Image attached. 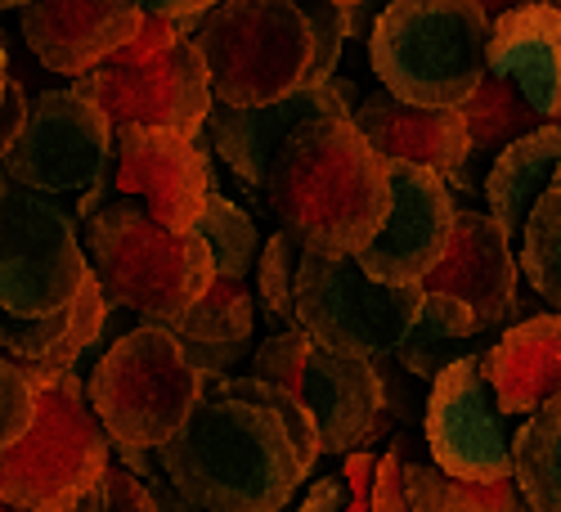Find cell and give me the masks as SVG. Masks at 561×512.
<instances>
[{"instance_id":"cell-12","label":"cell","mask_w":561,"mask_h":512,"mask_svg":"<svg viewBox=\"0 0 561 512\" xmlns=\"http://www.w3.org/2000/svg\"><path fill=\"white\" fill-rule=\"evenodd\" d=\"M77 95H90L108 122H145L171 130H198L211 109V86L194 36H175L158 55L104 59L72 77Z\"/></svg>"},{"instance_id":"cell-18","label":"cell","mask_w":561,"mask_h":512,"mask_svg":"<svg viewBox=\"0 0 561 512\" xmlns=\"http://www.w3.org/2000/svg\"><path fill=\"white\" fill-rule=\"evenodd\" d=\"M319 109H351L333 81H319V86H301L284 100H270V104H216L203 117V130L216 145L220 162L239 175L248 190H261L265 184V167L274 145L284 139L301 117L319 113Z\"/></svg>"},{"instance_id":"cell-26","label":"cell","mask_w":561,"mask_h":512,"mask_svg":"<svg viewBox=\"0 0 561 512\" xmlns=\"http://www.w3.org/2000/svg\"><path fill=\"white\" fill-rule=\"evenodd\" d=\"M512 481L535 512H561V396L526 413L512 441Z\"/></svg>"},{"instance_id":"cell-11","label":"cell","mask_w":561,"mask_h":512,"mask_svg":"<svg viewBox=\"0 0 561 512\" xmlns=\"http://www.w3.org/2000/svg\"><path fill=\"white\" fill-rule=\"evenodd\" d=\"M113 153L108 113L77 90H45L27 100L19 139L0 158V184L36 194H77L95 184Z\"/></svg>"},{"instance_id":"cell-35","label":"cell","mask_w":561,"mask_h":512,"mask_svg":"<svg viewBox=\"0 0 561 512\" xmlns=\"http://www.w3.org/2000/svg\"><path fill=\"white\" fill-rule=\"evenodd\" d=\"M135 5H139V14H167V19H175V27L184 36H194V27L203 23V14L216 5V0H135Z\"/></svg>"},{"instance_id":"cell-16","label":"cell","mask_w":561,"mask_h":512,"mask_svg":"<svg viewBox=\"0 0 561 512\" xmlns=\"http://www.w3.org/2000/svg\"><path fill=\"white\" fill-rule=\"evenodd\" d=\"M517 278H522V270H517V257H512V239L503 235V225L490 212L458 207L440 261L417 278V284L427 293H449V297L467 301L481 323V333H494L507 323Z\"/></svg>"},{"instance_id":"cell-41","label":"cell","mask_w":561,"mask_h":512,"mask_svg":"<svg viewBox=\"0 0 561 512\" xmlns=\"http://www.w3.org/2000/svg\"><path fill=\"white\" fill-rule=\"evenodd\" d=\"M329 5H342V10H351V5H359V0H329Z\"/></svg>"},{"instance_id":"cell-42","label":"cell","mask_w":561,"mask_h":512,"mask_svg":"<svg viewBox=\"0 0 561 512\" xmlns=\"http://www.w3.org/2000/svg\"><path fill=\"white\" fill-rule=\"evenodd\" d=\"M552 180H557V184H561V167H557V171H552Z\"/></svg>"},{"instance_id":"cell-33","label":"cell","mask_w":561,"mask_h":512,"mask_svg":"<svg viewBox=\"0 0 561 512\" xmlns=\"http://www.w3.org/2000/svg\"><path fill=\"white\" fill-rule=\"evenodd\" d=\"M100 494H104V512H158L153 490L130 468H122L117 458H108V468L100 477Z\"/></svg>"},{"instance_id":"cell-25","label":"cell","mask_w":561,"mask_h":512,"mask_svg":"<svg viewBox=\"0 0 561 512\" xmlns=\"http://www.w3.org/2000/svg\"><path fill=\"white\" fill-rule=\"evenodd\" d=\"M477 333H481V323H477V315L467 301H458L449 293H423V306H417L409 333L387 355L404 368V378L432 383L449 360L462 355V346Z\"/></svg>"},{"instance_id":"cell-21","label":"cell","mask_w":561,"mask_h":512,"mask_svg":"<svg viewBox=\"0 0 561 512\" xmlns=\"http://www.w3.org/2000/svg\"><path fill=\"white\" fill-rule=\"evenodd\" d=\"M481 374L494 387L503 413H530L548 396H561V310H539L507 323L503 338L481 351Z\"/></svg>"},{"instance_id":"cell-10","label":"cell","mask_w":561,"mask_h":512,"mask_svg":"<svg viewBox=\"0 0 561 512\" xmlns=\"http://www.w3.org/2000/svg\"><path fill=\"white\" fill-rule=\"evenodd\" d=\"M85 274L90 261L72 216L36 190L0 184V310L55 315Z\"/></svg>"},{"instance_id":"cell-1","label":"cell","mask_w":561,"mask_h":512,"mask_svg":"<svg viewBox=\"0 0 561 512\" xmlns=\"http://www.w3.org/2000/svg\"><path fill=\"white\" fill-rule=\"evenodd\" d=\"M158 468L184 503L211 512H274L310 477L278 409L225 374L203 378L190 418L158 445Z\"/></svg>"},{"instance_id":"cell-20","label":"cell","mask_w":561,"mask_h":512,"mask_svg":"<svg viewBox=\"0 0 561 512\" xmlns=\"http://www.w3.org/2000/svg\"><path fill=\"white\" fill-rule=\"evenodd\" d=\"M158 323L180 342L184 360H190L203 378H216V374H229L243 355H252L256 301L243 278L211 274L203 297H194L184 310H175Z\"/></svg>"},{"instance_id":"cell-24","label":"cell","mask_w":561,"mask_h":512,"mask_svg":"<svg viewBox=\"0 0 561 512\" xmlns=\"http://www.w3.org/2000/svg\"><path fill=\"white\" fill-rule=\"evenodd\" d=\"M557 167H561V117L539 122L535 130L517 135L512 145H503L494 153L485 184H481V198L512 243L522 239V225H526L535 198L552 184Z\"/></svg>"},{"instance_id":"cell-39","label":"cell","mask_w":561,"mask_h":512,"mask_svg":"<svg viewBox=\"0 0 561 512\" xmlns=\"http://www.w3.org/2000/svg\"><path fill=\"white\" fill-rule=\"evenodd\" d=\"M5 86H10V59H5V41H0V100H5Z\"/></svg>"},{"instance_id":"cell-5","label":"cell","mask_w":561,"mask_h":512,"mask_svg":"<svg viewBox=\"0 0 561 512\" xmlns=\"http://www.w3.org/2000/svg\"><path fill=\"white\" fill-rule=\"evenodd\" d=\"M85 261L104 301L139 319L184 310L216 274L198 235H175L158 225L149 207L130 203V194L85 216Z\"/></svg>"},{"instance_id":"cell-8","label":"cell","mask_w":561,"mask_h":512,"mask_svg":"<svg viewBox=\"0 0 561 512\" xmlns=\"http://www.w3.org/2000/svg\"><path fill=\"white\" fill-rule=\"evenodd\" d=\"M256 378L288 387L314 418L319 454H346L364 445L382 413L387 383L373 355L314 342L306 329H278L252 351Z\"/></svg>"},{"instance_id":"cell-30","label":"cell","mask_w":561,"mask_h":512,"mask_svg":"<svg viewBox=\"0 0 561 512\" xmlns=\"http://www.w3.org/2000/svg\"><path fill=\"white\" fill-rule=\"evenodd\" d=\"M297 257L301 243L278 229L265 239V248L256 252V306L274 329H297Z\"/></svg>"},{"instance_id":"cell-38","label":"cell","mask_w":561,"mask_h":512,"mask_svg":"<svg viewBox=\"0 0 561 512\" xmlns=\"http://www.w3.org/2000/svg\"><path fill=\"white\" fill-rule=\"evenodd\" d=\"M477 5H481V14L494 23L499 14H507V10H517V5H526V0H477Z\"/></svg>"},{"instance_id":"cell-29","label":"cell","mask_w":561,"mask_h":512,"mask_svg":"<svg viewBox=\"0 0 561 512\" xmlns=\"http://www.w3.org/2000/svg\"><path fill=\"white\" fill-rule=\"evenodd\" d=\"M522 278H530L535 293L561 310V184L552 180L535 198L522 225Z\"/></svg>"},{"instance_id":"cell-36","label":"cell","mask_w":561,"mask_h":512,"mask_svg":"<svg viewBox=\"0 0 561 512\" xmlns=\"http://www.w3.org/2000/svg\"><path fill=\"white\" fill-rule=\"evenodd\" d=\"M23 117H27V95H23L19 81H10L5 86V100H0V158H5V149L19 139Z\"/></svg>"},{"instance_id":"cell-28","label":"cell","mask_w":561,"mask_h":512,"mask_svg":"<svg viewBox=\"0 0 561 512\" xmlns=\"http://www.w3.org/2000/svg\"><path fill=\"white\" fill-rule=\"evenodd\" d=\"M190 235H198V239L207 243L216 274H233V278H248V274H252L256 252H261V235H256L252 216H248L239 203H233V198L220 194L216 175H211V184H207V203H203V212H198V220H194Z\"/></svg>"},{"instance_id":"cell-40","label":"cell","mask_w":561,"mask_h":512,"mask_svg":"<svg viewBox=\"0 0 561 512\" xmlns=\"http://www.w3.org/2000/svg\"><path fill=\"white\" fill-rule=\"evenodd\" d=\"M23 5H32V0H0V10H23Z\"/></svg>"},{"instance_id":"cell-27","label":"cell","mask_w":561,"mask_h":512,"mask_svg":"<svg viewBox=\"0 0 561 512\" xmlns=\"http://www.w3.org/2000/svg\"><path fill=\"white\" fill-rule=\"evenodd\" d=\"M458 113H462V126H467V149H477V153H499L503 145H512L517 135H526V130H535L539 122H548L543 113H535L530 104H526V95L512 81H503V77H494L490 68H485V77L477 81V90L467 95L462 104H458Z\"/></svg>"},{"instance_id":"cell-2","label":"cell","mask_w":561,"mask_h":512,"mask_svg":"<svg viewBox=\"0 0 561 512\" xmlns=\"http://www.w3.org/2000/svg\"><path fill=\"white\" fill-rule=\"evenodd\" d=\"M261 194L306 252L355 257L391 207V175L351 109H319L274 145Z\"/></svg>"},{"instance_id":"cell-6","label":"cell","mask_w":561,"mask_h":512,"mask_svg":"<svg viewBox=\"0 0 561 512\" xmlns=\"http://www.w3.org/2000/svg\"><path fill=\"white\" fill-rule=\"evenodd\" d=\"M216 104H270L310 86V19L297 0H216L194 27Z\"/></svg>"},{"instance_id":"cell-4","label":"cell","mask_w":561,"mask_h":512,"mask_svg":"<svg viewBox=\"0 0 561 512\" xmlns=\"http://www.w3.org/2000/svg\"><path fill=\"white\" fill-rule=\"evenodd\" d=\"M490 19L477 0H391L368 32L378 86L423 109H458L485 77Z\"/></svg>"},{"instance_id":"cell-22","label":"cell","mask_w":561,"mask_h":512,"mask_svg":"<svg viewBox=\"0 0 561 512\" xmlns=\"http://www.w3.org/2000/svg\"><path fill=\"white\" fill-rule=\"evenodd\" d=\"M355 126L364 130V139L382 158H400V162H423L432 171H449L462 153H467V126L458 109H423L409 104L391 90H373L368 100H359L351 109Z\"/></svg>"},{"instance_id":"cell-17","label":"cell","mask_w":561,"mask_h":512,"mask_svg":"<svg viewBox=\"0 0 561 512\" xmlns=\"http://www.w3.org/2000/svg\"><path fill=\"white\" fill-rule=\"evenodd\" d=\"M135 0H32L19 10V27L32 59L45 72L81 77L104 64L139 27Z\"/></svg>"},{"instance_id":"cell-14","label":"cell","mask_w":561,"mask_h":512,"mask_svg":"<svg viewBox=\"0 0 561 512\" xmlns=\"http://www.w3.org/2000/svg\"><path fill=\"white\" fill-rule=\"evenodd\" d=\"M211 184L203 126L171 130L145 122H113V190L139 198L158 225L190 235Z\"/></svg>"},{"instance_id":"cell-37","label":"cell","mask_w":561,"mask_h":512,"mask_svg":"<svg viewBox=\"0 0 561 512\" xmlns=\"http://www.w3.org/2000/svg\"><path fill=\"white\" fill-rule=\"evenodd\" d=\"M337 512V508H351V486L346 477H323L314 481L306 494H301V512Z\"/></svg>"},{"instance_id":"cell-23","label":"cell","mask_w":561,"mask_h":512,"mask_svg":"<svg viewBox=\"0 0 561 512\" xmlns=\"http://www.w3.org/2000/svg\"><path fill=\"white\" fill-rule=\"evenodd\" d=\"M104 319V293L95 274H85L77 297L55 315H14L0 310V351L23 368H77L81 351L95 342Z\"/></svg>"},{"instance_id":"cell-7","label":"cell","mask_w":561,"mask_h":512,"mask_svg":"<svg viewBox=\"0 0 561 512\" xmlns=\"http://www.w3.org/2000/svg\"><path fill=\"white\" fill-rule=\"evenodd\" d=\"M198 391L203 374L184 360L180 342L158 319H145L113 338L85 378V400L104 423L108 441L139 450H158L162 441H171L190 418Z\"/></svg>"},{"instance_id":"cell-43","label":"cell","mask_w":561,"mask_h":512,"mask_svg":"<svg viewBox=\"0 0 561 512\" xmlns=\"http://www.w3.org/2000/svg\"><path fill=\"white\" fill-rule=\"evenodd\" d=\"M557 5H561V0H557Z\"/></svg>"},{"instance_id":"cell-9","label":"cell","mask_w":561,"mask_h":512,"mask_svg":"<svg viewBox=\"0 0 561 512\" xmlns=\"http://www.w3.org/2000/svg\"><path fill=\"white\" fill-rule=\"evenodd\" d=\"M423 284H382L355 257H297V329L314 342L378 355L391 351L423 306Z\"/></svg>"},{"instance_id":"cell-34","label":"cell","mask_w":561,"mask_h":512,"mask_svg":"<svg viewBox=\"0 0 561 512\" xmlns=\"http://www.w3.org/2000/svg\"><path fill=\"white\" fill-rule=\"evenodd\" d=\"M378 450H346V486H351V508L355 512H373V486H378Z\"/></svg>"},{"instance_id":"cell-15","label":"cell","mask_w":561,"mask_h":512,"mask_svg":"<svg viewBox=\"0 0 561 512\" xmlns=\"http://www.w3.org/2000/svg\"><path fill=\"white\" fill-rule=\"evenodd\" d=\"M391 175V207L355 261L364 274L382 278V284H417L445 252L449 229H454V190L440 171L423 162H400L387 158Z\"/></svg>"},{"instance_id":"cell-19","label":"cell","mask_w":561,"mask_h":512,"mask_svg":"<svg viewBox=\"0 0 561 512\" xmlns=\"http://www.w3.org/2000/svg\"><path fill=\"white\" fill-rule=\"evenodd\" d=\"M485 68L512 81L543 117H561V5L526 0L490 23Z\"/></svg>"},{"instance_id":"cell-32","label":"cell","mask_w":561,"mask_h":512,"mask_svg":"<svg viewBox=\"0 0 561 512\" xmlns=\"http://www.w3.org/2000/svg\"><path fill=\"white\" fill-rule=\"evenodd\" d=\"M32 409H36V396H32V383L23 374V364L0 355V445H10L27 432L32 423Z\"/></svg>"},{"instance_id":"cell-3","label":"cell","mask_w":561,"mask_h":512,"mask_svg":"<svg viewBox=\"0 0 561 512\" xmlns=\"http://www.w3.org/2000/svg\"><path fill=\"white\" fill-rule=\"evenodd\" d=\"M36 409L19 441L0 445V508L23 512H77L100 490L113 441L85 400L77 368H23Z\"/></svg>"},{"instance_id":"cell-13","label":"cell","mask_w":561,"mask_h":512,"mask_svg":"<svg viewBox=\"0 0 561 512\" xmlns=\"http://www.w3.org/2000/svg\"><path fill=\"white\" fill-rule=\"evenodd\" d=\"M423 432L432 463L462 481H507L512 477V413L499 409L481 355H458L427 383Z\"/></svg>"},{"instance_id":"cell-31","label":"cell","mask_w":561,"mask_h":512,"mask_svg":"<svg viewBox=\"0 0 561 512\" xmlns=\"http://www.w3.org/2000/svg\"><path fill=\"white\" fill-rule=\"evenodd\" d=\"M301 10H306V19H310V41H314L310 86L333 81L337 59H342V50H346V10H342V5H329V0H310V5H301Z\"/></svg>"}]
</instances>
